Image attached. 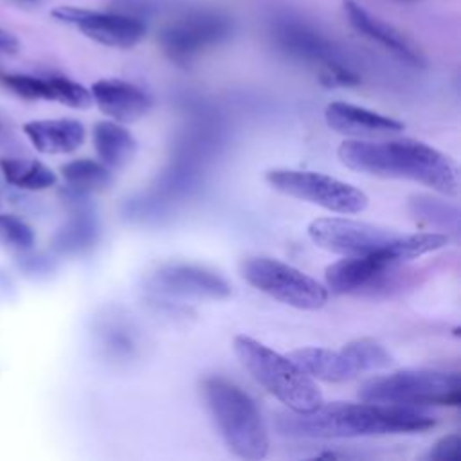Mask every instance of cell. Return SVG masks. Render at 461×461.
<instances>
[{
  "mask_svg": "<svg viewBox=\"0 0 461 461\" xmlns=\"http://www.w3.org/2000/svg\"><path fill=\"white\" fill-rule=\"evenodd\" d=\"M240 272L259 292L299 310H317L328 301V288L324 285L274 258H247L241 261Z\"/></svg>",
  "mask_w": 461,
  "mask_h": 461,
  "instance_id": "8992f818",
  "label": "cell"
},
{
  "mask_svg": "<svg viewBox=\"0 0 461 461\" xmlns=\"http://www.w3.org/2000/svg\"><path fill=\"white\" fill-rule=\"evenodd\" d=\"M20 47L16 36H13L11 32L0 29V50L2 52H16Z\"/></svg>",
  "mask_w": 461,
  "mask_h": 461,
  "instance_id": "4dcf8cb0",
  "label": "cell"
},
{
  "mask_svg": "<svg viewBox=\"0 0 461 461\" xmlns=\"http://www.w3.org/2000/svg\"><path fill=\"white\" fill-rule=\"evenodd\" d=\"M344 14L348 16L351 27L357 32L380 43L384 49L394 54L400 61L411 67H425V56L421 54V50L414 45L412 40H409L396 27L389 25L378 16H373L353 0H344Z\"/></svg>",
  "mask_w": 461,
  "mask_h": 461,
  "instance_id": "9a60e30c",
  "label": "cell"
},
{
  "mask_svg": "<svg viewBox=\"0 0 461 461\" xmlns=\"http://www.w3.org/2000/svg\"><path fill=\"white\" fill-rule=\"evenodd\" d=\"M402 263L382 252L367 256H344L326 268L328 292L335 295H380L400 286Z\"/></svg>",
  "mask_w": 461,
  "mask_h": 461,
  "instance_id": "9c48e42d",
  "label": "cell"
},
{
  "mask_svg": "<svg viewBox=\"0 0 461 461\" xmlns=\"http://www.w3.org/2000/svg\"><path fill=\"white\" fill-rule=\"evenodd\" d=\"M308 376L324 382H348L357 376V371L340 351L326 348H299L288 355Z\"/></svg>",
  "mask_w": 461,
  "mask_h": 461,
  "instance_id": "d6986e66",
  "label": "cell"
},
{
  "mask_svg": "<svg viewBox=\"0 0 461 461\" xmlns=\"http://www.w3.org/2000/svg\"><path fill=\"white\" fill-rule=\"evenodd\" d=\"M4 83L23 99H47L49 101V83L47 77H36L27 74H7L2 76Z\"/></svg>",
  "mask_w": 461,
  "mask_h": 461,
  "instance_id": "83f0119b",
  "label": "cell"
},
{
  "mask_svg": "<svg viewBox=\"0 0 461 461\" xmlns=\"http://www.w3.org/2000/svg\"><path fill=\"white\" fill-rule=\"evenodd\" d=\"M200 387L229 450L241 459L265 457L268 452V432L254 400L223 376H207Z\"/></svg>",
  "mask_w": 461,
  "mask_h": 461,
  "instance_id": "3957f363",
  "label": "cell"
},
{
  "mask_svg": "<svg viewBox=\"0 0 461 461\" xmlns=\"http://www.w3.org/2000/svg\"><path fill=\"white\" fill-rule=\"evenodd\" d=\"M436 418L421 407L384 403H321L308 412L286 411L276 416V429L292 438H358L423 432Z\"/></svg>",
  "mask_w": 461,
  "mask_h": 461,
  "instance_id": "6da1fadb",
  "label": "cell"
},
{
  "mask_svg": "<svg viewBox=\"0 0 461 461\" xmlns=\"http://www.w3.org/2000/svg\"><path fill=\"white\" fill-rule=\"evenodd\" d=\"M146 286L155 294L180 299H225L230 295V285L225 277L189 263H171L157 268L148 277Z\"/></svg>",
  "mask_w": 461,
  "mask_h": 461,
  "instance_id": "7c38bea8",
  "label": "cell"
},
{
  "mask_svg": "<svg viewBox=\"0 0 461 461\" xmlns=\"http://www.w3.org/2000/svg\"><path fill=\"white\" fill-rule=\"evenodd\" d=\"M310 240L340 256H367L384 250L398 232L351 218H317L308 225Z\"/></svg>",
  "mask_w": 461,
  "mask_h": 461,
  "instance_id": "30bf717a",
  "label": "cell"
},
{
  "mask_svg": "<svg viewBox=\"0 0 461 461\" xmlns=\"http://www.w3.org/2000/svg\"><path fill=\"white\" fill-rule=\"evenodd\" d=\"M337 153L340 162L353 171L380 178L412 180L448 196L457 193L454 160L416 139H351L344 140Z\"/></svg>",
  "mask_w": 461,
  "mask_h": 461,
  "instance_id": "7a4b0ae2",
  "label": "cell"
},
{
  "mask_svg": "<svg viewBox=\"0 0 461 461\" xmlns=\"http://www.w3.org/2000/svg\"><path fill=\"white\" fill-rule=\"evenodd\" d=\"M409 211L416 220H421L430 225H439L443 229H452V232H457L459 211L456 205L448 202H443L434 196L418 194L409 200Z\"/></svg>",
  "mask_w": 461,
  "mask_h": 461,
  "instance_id": "d4e9b609",
  "label": "cell"
},
{
  "mask_svg": "<svg viewBox=\"0 0 461 461\" xmlns=\"http://www.w3.org/2000/svg\"><path fill=\"white\" fill-rule=\"evenodd\" d=\"M14 2H20V4H38L40 0H14Z\"/></svg>",
  "mask_w": 461,
  "mask_h": 461,
  "instance_id": "1f68e13d",
  "label": "cell"
},
{
  "mask_svg": "<svg viewBox=\"0 0 461 461\" xmlns=\"http://www.w3.org/2000/svg\"><path fill=\"white\" fill-rule=\"evenodd\" d=\"M92 142L99 162L108 169H122L137 153L135 137L117 121H99L92 131Z\"/></svg>",
  "mask_w": 461,
  "mask_h": 461,
  "instance_id": "ac0fdd59",
  "label": "cell"
},
{
  "mask_svg": "<svg viewBox=\"0 0 461 461\" xmlns=\"http://www.w3.org/2000/svg\"><path fill=\"white\" fill-rule=\"evenodd\" d=\"M362 402L384 405H450L461 402V380L457 373L438 369H400L375 376L360 385Z\"/></svg>",
  "mask_w": 461,
  "mask_h": 461,
  "instance_id": "5b68a950",
  "label": "cell"
},
{
  "mask_svg": "<svg viewBox=\"0 0 461 461\" xmlns=\"http://www.w3.org/2000/svg\"><path fill=\"white\" fill-rule=\"evenodd\" d=\"M97 221L88 212H77L65 223L52 240V245L61 254H77L90 249L97 240Z\"/></svg>",
  "mask_w": 461,
  "mask_h": 461,
  "instance_id": "7402d4cb",
  "label": "cell"
},
{
  "mask_svg": "<svg viewBox=\"0 0 461 461\" xmlns=\"http://www.w3.org/2000/svg\"><path fill=\"white\" fill-rule=\"evenodd\" d=\"M61 176L72 193L90 194L112 184V169L92 158H77L61 166Z\"/></svg>",
  "mask_w": 461,
  "mask_h": 461,
  "instance_id": "44dd1931",
  "label": "cell"
},
{
  "mask_svg": "<svg viewBox=\"0 0 461 461\" xmlns=\"http://www.w3.org/2000/svg\"><path fill=\"white\" fill-rule=\"evenodd\" d=\"M459 457H461V436L457 432L439 438L427 454V459H432V461H459Z\"/></svg>",
  "mask_w": 461,
  "mask_h": 461,
  "instance_id": "f546056e",
  "label": "cell"
},
{
  "mask_svg": "<svg viewBox=\"0 0 461 461\" xmlns=\"http://www.w3.org/2000/svg\"><path fill=\"white\" fill-rule=\"evenodd\" d=\"M230 34V16L218 9L200 7L167 22L158 32V43L171 61L189 65L200 52L227 41Z\"/></svg>",
  "mask_w": 461,
  "mask_h": 461,
  "instance_id": "ba28073f",
  "label": "cell"
},
{
  "mask_svg": "<svg viewBox=\"0 0 461 461\" xmlns=\"http://www.w3.org/2000/svg\"><path fill=\"white\" fill-rule=\"evenodd\" d=\"M47 83H49V101H56L76 110H85L94 103L90 90L79 85L77 81H72L63 76H50L47 77Z\"/></svg>",
  "mask_w": 461,
  "mask_h": 461,
  "instance_id": "484cf974",
  "label": "cell"
},
{
  "mask_svg": "<svg viewBox=\"0 0 461 461\" xmlns=\"http://www.w3.org/2000/svg\"><path fill=\"white\" fill-rule=\"evenodd\" d=\"M340 353L348 358L353 369L358 373L380 371L393 364V357L389 351L373 339H355L348 342Z\"/></svg>",
  "mask_w": 461,
  "mask_h": 461,
  "instance_id": "cb8c5ba5",
  "label": "cell"
},
{
  "mask_svg": "<svg viewBox=\"0 0 461 461\" xmlns=\"http://www.w3.org/2000/svg\"><path fill=\"white\" fill-rule=\"evenodd\" d=\"M272 34L285 52L299 59L319 63L321 72L335 65H346L335 45L303 20L292 16L277 18L272 23Z\"/></svg>",
  "mask_w": 461,
  "mask_h": 461,
  "instance_id": "4fadbf2b",
  "label": "cell"
},
{
  "mask_svg": "<svg viewBox=\"0 0 461 461\" xmlns=\"http://www.w3.org/2000/svg\"><path fill=\"white\" fill-rule=\"evenodd\" d=\"M324 119L333 131L357 139H382L405 128L402 121L344 101L330 103L324 108Z\"/></svg>",
  "mask_w": 461,
  "mask_h": 461,
  "instance_id": "5bb4252c",
  "label": "cell"
},
{
  "mask_svg": "<svg viewBox=\"0 0 461 461\" xmlns=\"http://www.w3.org/2000/svg\"><path fill=\"white\" fill-rule=\"evenodd\" d=\"M104 348L113 355V357H131L135 344H133V335L131 330L126 324L121 322H110L106 331H104Z\"/></svg>",
  "mask_w": 461,
  "mask_h": 461,
  "instance_id": "f1b7e54d",
  "label": "cell"
},
{
  "mask_svg": "<svg viewBox=\"0 0 461 461\" xmlns=\"http://www.w3.org/2000/svg\"><path fill=\"white\" fill-rule=\"evenodd\" d=\"M234 353L252 378L288 411L308 412L324 400L319 385L288 355H281L252 337H234Z\"/></svg>",
  "mask_w": 461,
  "mask_h": 461,
  "instance_id": "277c9868",
  "label": "cell"
},
{
  "mask_svg": "<svg viewBox=\"0 0 461 461\" xmlns=\"http://www.w3.org/2000/svg\"><path fill=\"white\" fill-rule=\"evenodd\" d=\"M52 16L59 22L77 27L86 38L115 49H130L137 45L146 34V25L142 20L112 9L92 11L61 5L52 11Z\"/></svg>",
  "mask_w": 461,
  "mask_h": 461,
  "instance_id": "8fae6325",
  "label": "cell"
},
{
  "mask_svg": "<svg viewBox=\"0 0 461 461\" xmlns=\"http://www.w3.org/2000/svg\"><path fill=\"white\" fill-rule=\"evenodd\" d=\"M265 180L277 193L339 214L362 212L369 203V198L362 189L317 171L277 167L267 171Z\"/></svg>",
  "mask_w": 461,
  "mask_h": 461,
  "instance_id": "52a82bcc",
  "label": "cell"
},
{
  "mask_svg": "<svg viewBox=\"0 0 461 461\" xmlns=\"http://www.w3.org/2000/svg\"><path fill=\"white\" fill-rule=\"evenodd\" d=\"M23 133L32 148L45 155H65L76 151L86 135L77 119H41L23 124Z\"/></svg>",
  "mask_w": 461,
  "mask_h": 461,
  "instance_id": "e0dca14e",
  "label": "cell"
},
{
  "mask_svg": "<svg viewBox=\"0 0 461 461\" xmlns=\"http://www.w3.org/2000/svg\"><path fill=\"white\" fill-rule=\"evenodd\" d=\"M0 245L9 250L25 252L34 245V230L14 214H0Z\"/></svg>",
  "mask_w": 461,
  "mask_h": 461,
  "instance_id": "4316f807",
  "label": "cell"
},
{
  "mask_svg": "<svg viewBox=\"0 0 461 461\" xmlns=\"http://www.w3.org/2000/svg\"><path fill=\"white\" fill-rule=\"evenodd\" d=\"M0 169L4 178L25 191H43L56 184V173L36 158H2Z\"/></svg>",
  "mask_w": 461,
  "mask_h": 461,
  "instance_id": "ffe728a7",
  "label": "cell"
},
{
  "mask_svg": "<svg viewBox=\"0 0 461 461\" xmlns=\"http://www.w3.org/2000/svg\"><path fill=\"white\" fill-rule=\"evenodd\" d=\"M90 94L97 108L117 122L139 121L153 106L142 88L122 79H99L90 86Z\"/></svg>",
  "mask_w": 461,
  "mask_h": 461,
  "instance_id": "2e32d148",
  "label": "cell"
},
{
  "mask_svg": "<svg viewBox=\"0 0 461 461\" xmlns=\"http://www.w3.org/2000/svg\"><path fill=\"white\" fill-rule=\"evenodd\" d=\"M448 243V236L441 232H416V234H398L384 250L387 258L396 263H405L416 259L427 252L438 250Z\"/></svg>",
  "mask_w": 461,
  "mask_h": 461,
  "instance_id": "603a6c76",
  "label": "cell"
}]
</instances>
